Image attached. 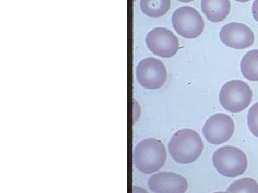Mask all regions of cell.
I'll return each mask as SVG.
<instances>
[{
	"label": "cell",
	"instance_id": "obj_1",
	"mask_svg": "<svg viewBox=\"0 0 258 193\" xmlns=\"http://www.w3.org/2000/svg\"><path fill=\"white\" fill-rule=\"evenodd\" d=\"M204 142L197 131L185 128L176 131L170 139L168 150L179 164H191L197 161L204 150Z\"/></svg>",
	"mask_w": 258,
	"mask_h": 193
},
{
	"label": "cell",
	"instance_id": "obj_2",
	"mask_svg": "<svg viewBox=\"0 0 258 193\" xmlns=\"http://www.w3.org/2000/svg\"><path fill=\"white\" fill-rule=\"evenodd\" d=\"M167 160V150L164 143L155 138L140 141L134 152V162L142 173L151 174L162 168Z\"/></svg>",
	"mask_w": 258,
	"mask_h": 193
},
{
	"label": "cell",
	"instance_id": "obj_3",
	"mask_svg": "<svg viewBox=\"0 0 258 193\" xmlns=\"http://www.w3.org/2000/svg\"><path fill=\"white\" fill-rule=\"evenodd\" d=\"M212 161L216 170L226 177H236L247 170V155L234 146L219 148L213 154Z\"/></svg>",
	"mask_w": 258,
	"mask_h": 193
},
{
	"label": "cell",
	"instance_id": "obj_4",
	"mask_svg": "<svg viewBox=\"0 0 258 193\" xmlns=\"http://www.w3.org/2000/svg\"><path fill=\"white\" fill-rule=\"evenodd\" d=\"M219 96L223 109L230 113H238L249 107L253 93L247 83L241 80H232L223 84Z\"/></svg>",
	"mask_w": 258,
	"mask_h": 193
},
{
	"label": "cell",
	"instance_id": "obj_5",
	"mask_svg": "<svg viewBox=\"0 0 258 193\" xmlns=\"http://www.w3.org/2000/svg\"><path fill=\"white\" fill-rule=\"evenodd\" d=\"M172 24L176 33L186 39L199 37L205 29V21L202 15L190 6L176 9L172 16Z\"/></svg>",
	"mask_w": 258,
	"mask_h": 193
},
{
	"label": "cell",
	"instance_id": "obj_6",
	"mask_svg": "<svg viewBox=\"0 0 258 193\" xmlns=\"http://www.w3.org/2000/svg\"><path fill=\"white\" fill-rule=\"evenodd\" d=\"M137 78L140 85L149 90H158L167 81V69L164 63L154 57L141 60L137 68Z\"/></svg>",
	"mask_w": 258,
	"mask_h": 193
},
{
	"label": "cell",
	"instance_id": "obj_7",
	"mask_svg": "<svg viewBox=\"0 0 258 193\" xmlns=\"http://www.w3.org/2000/svg\"><path fill=\"white\" fill-rule=\"evenodd\" d=\"M146 45L153 54L164 58L173 57L179 48V39L165 27L151 30L146 36Z\"/></svg>",
	"mask_w": 258,
	"mask_h": 193
},
{
	"label": "cell",
	"instance_id": "obj_8",
	"mask_svg": "<svg viewBox=\"0 0 258 193\" xmlns=\"http://www.w3.org/2000/svg\"><path fill=\"white\" fill-rule=\"evenodd\" d=\"M235 131L233 119L223 113L213 115L205 122L202 132L208 143L220 145L230 140Z\"/></svg>",
	"mask_w": 258,
	"mask_h": 193
},
{
	"label": "cell",
	"instance_id": "obj_9",
	"mask_svg": "<svg viewBox=\"0 0 258 193\" xmlns=\"http://www.w3.org/2000/svg\"><path fill=\"white\" fill-rule=\"evenodd\" d=\"M220 38L225 45L234 49H245L254 42L253 32L241 23H229L223 26Z\"/></svg>",
	"mask_w": 258,
	"mask_h": 193
},
{
	"label": "cell",
	"instance_id": "obj_10",
	"mask_svg": "<svg viewBox=\"0 0 258 193\" xmlns=\"http://www.w3.org/2000/svg\"><path fill=\"white\" fill-rule=\"evenodd\" d=\"M149 186L155 193H185L188 183L182 175L173 172H160L149 178Z\"/></svg>",
	"mask_w": 258,
	"mask_h": 193
},
{
	"label": "cell",
	"instance_id": "obj_11",
	"mask_svg": "<svg viewBox=\"0 0 258 193\" xmlns=\"http://www.w3.org/2000/svg\"><path fill=\"white\" fill-rule=\"evenodd\" d=\"M202 11L211 22L219 23L224 21L231 10L229 0H202Z\"/></svg>",
	"mask_w": 258,
	"mask_h": 193
},
{
	"label": "cell",
	"instance_id": "obj_12",
	"mask_svg": "<svg viewBox=\"0 0 258 193\" xmlns=\"http://www.w3.org/2000/svg\"><path fill=\"white\" fill-rule=\"evenodd\" d=\"M241 72L243 76L250 81H258V50L246 53L241 61Z\"/></svg>",
	"mask_w": 258,
	"mask_h": 193
},
{
	"label": "cell",
	"instance_id": "obj_13",
	"mask_svg": "<svg viewBox=\"0 0 258 193\" xmlns=\"http://www.w3.org/2000/svg\"><path fill=\"white\" fill-rule=\"evenodd\" d=\"M170 0H141L140 9L147 16L159 18L170 10Z\"/></svg>",
	"mask_w": 258,
	"mask_h": 193
},
{
	"label": "cell",
	"instance_id": "obj_14",
	"mask_svg": "<svg viewBox=\"0 0 258 193\" xmlns=\"http://www.w3.org/2000/svg\"><path fill=\"white\" fill-rule=\"evenodd\" d=\"M226 191L229 193H258V182L253 178H241L232 182Z\"/></svg>",
	"mask_w": 258,
	"mask_h": 193
},
{
	"label": "cell",
	"instance_id": "obj_15",
	"mask_svg": "<svg viewBox=\"0 0 258 193\" xmlns=\"http://www.w3.org/2000/svg\"><path fill=\"white\" fill-rule=\"evenodd\" d=\"M247 126L251 134L258 138V103L253 104L247 113Z\"/></svg>",
	"mask_w": 258,
	"mask_h": 193
},
{
	"label": "cell",
	"instance_id": "obj_16",
	"mask_svg": "<svg viewBox=\"0 0 258 193\" xmlns=\"http://www.w3.org/2000/svg\"><path fill=\"white\" fill-rule=\"evenodd\" d=\"M252 15L255 21L258 22V0H254L252 5Z\"/></svg>",
	"mask_w": 258,
	"mask_h": 193
},
{
	"label": "cell",
	"instance_id": "obj_17",
	"mask_svg": "<svg viewBox=\"0 0 258 193\" xmlns=\"http://www.w3.org/2000/svg\"><path fill=\"white\" fill-rule=\"evenodd\" d=\"M133 193H149L144 188H141V187L137 186L134 185L133 187Z\"/></svg>",
	"mask_w": 258,
	"mask_h": 193
},
{
	"label": "cell",
	"instance_id": "obj_18",
	"mask_svg": "<svg viewBox=\"0 0 258 193\" xmlns=\"http://www.w3.org/2000/svg\"><path fill=\"white\" fill-rule=\"evenodd\" d=\"M181 3H189V2L194 1V0H177Z\"/></svg>",
	"mask_w": 258,
	"mask_h": 193
},
{
	"label": "cell",
	"instance_id": "obj_19",
	"mask_svg": "<svg viewBox=\"0 0 258 193\" xmlns=\"http://www.w3.org/2000/svg\"><path fill=\"white\" fill-rule=\"evenodd\" d=\"M236 2H239V3H247V2L250 1V0H235Z\"/></svg>",
	"mask_w": 258,
	"mask_h": 193
},
{
	"label": "cell",
	"instance_id": "obj_20",
	"mask_svg": "<svg viewBox=\"0 0 258 193\" xmlns=\"http://www.w3.org/2000/svg\"><path fill=\"white\" fill-rule=\"evenodd\" d=\"M214 193H229V191H216V192Z\"/></svg>",
	"mask_w": 258,
	"mask_h": 193
}]
</instances>
